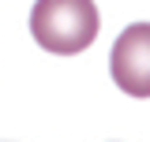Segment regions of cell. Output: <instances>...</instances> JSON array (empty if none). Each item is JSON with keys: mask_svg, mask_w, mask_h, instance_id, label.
Segmentation results:
<instances>
[{"mask_svg": "<svg viewBox=\"0 0 150 142\" xmlns=\"http://www.w3.org/2000/svg\"><path fill=\"white\" fill-rule=\"evenodd\" d=\"M30 34L53 56H75L98 37L94 0H38L30 11Z\"/></svg>", "mask_w": 150, "mask_h": 142, "instance_id": "obj_1", "label": "cell"}, {"mask_svg": "<svg viewBox=\"0 0 150 142\" xmlns=\"http://www.w3.org/2000/svg\"><path fill=\"white\" fill-rule=\"evenodd\" d=\"M112 82L131 97H150V22H135L109 53Z\"/></svg>", "mask_w": 150, "mask_h": 142, "instance_id": "obj_2", "label": "cell"}]
</instances>
